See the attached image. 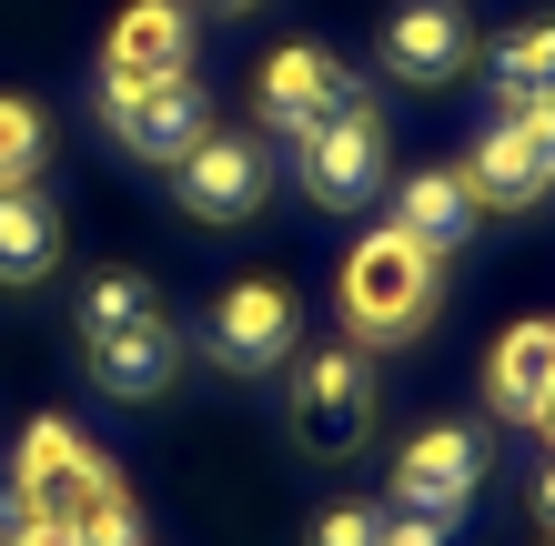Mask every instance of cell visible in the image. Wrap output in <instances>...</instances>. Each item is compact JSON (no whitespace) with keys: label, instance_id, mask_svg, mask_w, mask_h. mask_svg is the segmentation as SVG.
<instances>
[{"label":"cell","instance_id":"cell-10","mask_svg":"<svg viewBox=\"0 0 555 546\" xmlns=\"http://www.w3.org/2000/svg\"><path fill=\"white\" fill-rule=\"evenodd\" d=\"M384 72L435 91V81H465L475 72V21L454 11V0H404L395 21H384Z\"/></svg>","mask_w":555,"mask_h":546},{"label":"cell","instance_id":"cell-2","mask_svg":"<svg viewBox=\"0 0 555 546\" xmlns=\"http://www.w3.org/2000/svg\"><path fill=\"white\" fill-rule=\"evenodd\" d=\"M283 415H293L304 456H353L374 435V355L364 344H304L293 384H283Z\"/></svg>","mask_w":555,"mask_h":546},{"label":"cell","instance_id":"cell-9","mask_svg":"<svg viewBox=\"0 0 555 546\" xmlns=\"http://www.w3.org/2000/svg\"><path fill=\"white\" fill-rule=\"evenodd\" d=\"M475 486H485V435L475 426H424V435H404V456H395V506L404 517H465L475 506Z\"/></svg>","mask_w":555,"mask_h":546},{"label":"cell","instance_id":"cell-3","mask_svg":"<svg viewBox=\"0 0 555 546\" xmlns=\"http://www.w3.org/2000/svg\"><path fill=\"white\" fill-rule=\"evenodd\" d=\"M11 486L41 506V517H61L72 536L102 517V506H121V475L81 445L72 415H30V435H21V456H11Z\"/></svg>","mask_w":555,"mask_h":546},{"label":"cell","instance_id":"cell-1","mask_svg":"<svg viewBox=\"0 0 555 546\" xmlns=\"http://www.w3.org/2000/svg\"><path fill=\"white\" fill-rule=\"evenodd\" d=\"M435 304H444V264L424 243H404L395 223L344 253V325H353V344H414L435 325Z\"/></svg>","mask_w":555,"mask_h":546},{"label":"cell","instance_id":"cell-6","mask_svg":"<svg viewBox=\"0 0 555 546\" xmlns=\"http://www.w3.org/2000/svg\"><path fill=\"white\" fill-rule=\"evenodd\" d=\"M203 355L222 365V374H273V365H293L304 355V304H293V283H233V294H212V314H203Z\"/></svg>","mask_w":555,"mask_h":546},{"label":"cell","instance_id":"cell-24","mask_svg":"<svg viewBox=\"0 0 555 546\" xmlns=\"http://www.w3.org/2000/svg\"><path fill=\"white\" fill-rule=\"evenodd\" d=\"M535 517L555 526V456H545V475H535Z\"/></svg>","mask_w":555,"mask_h":546},{"label":"cell","instance_id":"cell-7","mask_svg":"<svg viewBox=\"0 0 555 546\" xmlns=\"http://www.w3.org/2000/svg\"><path fill=\"white\" fill-rule=\"evenodd\" d=\"M344 102H364V81H353L323 41H283L263 72H253V122L283 132V142H304L313 122H334Z\"/></svg>","mask_w":555,"mask_h":546},{"label":"cell","instance_id":"cell-8","mask_svg":"<svg viewBox=\"0 0 555 546\" xmlns=\"http://www.w3.org/2000/svg\"><path fill=\"white\" fill-rule=\"evenodd\" d=\"M172 192H182V213L192 223H253L263 213V192H273V163H263V142H243V132H212L172 163Z\"/></svg>","mask_w":555,"mask_h":546},{"label":"cell","instance_id":"cell-21","mask_svg":"<svg viewBox=\"0 0 555 546\" xmlns=\"http://www.w3.org/2000/svg\"><path fill=\"white\" fill-rule=\"evenodd\" d=\"M313 546H384V517H374V506H323Z\"/></svg>","mask_w":555,"mask_h":546},{"label":"cell","instance_id":"cell-12","mask_svg":"<svg viewBox=\"0 0 555 546\" xmlns=\"http://www.w3.org/2000/svg\"><path fill=\"white\" fill-rule=\"evenodd\" d=\"M475 223H485V203L465 192V173H404V192H395V233L404 243H424L435 264H454V253L475 243Z\"/></svg>","mask_w":555,"mask_h":546},{"label":"cell","instance_id":"cell-15","mask_svg":"<svg viewBox=\"0 0 555 546\" xmlns=\"http://www.w3.org/2000/svg\"><path fill=\"white\" fill-rule=\"evenodd\" d=\"M545 384H555V325H545V314H535V325H505L495 355H485V405L515 415V426H535Z\"/></svg>","mask_w":555,"mask_h":546},{"label":"cell","instance_id":"cell-5","mask_svg":"<svg viewBox=\"0 0 555 546\" xmlns=\"http://www.w3.org/2000/svg\"><path fill=\"white\" fill-rule=\"evenodd\" d=\"M293 182H304L313 213H364L384 192V122H374V102H344L334 122H313V132L293 142Z\"/></svg>","mask_w":555,"mask_h":546},{"label":"cell","instance_id":"cell-4","mask_svg":"<svg viewBox=\"0 0 555 546\" xmlns=\"http://www.w3.org/2000/svg\"><path fill=\"white\" fill-rule=\"evenodd\" d=\"M102 122H112V142L132 152V163H162V173H172L182 152L212 132V91L192 81V72H162V81L102 72Z\"/></svg>","mask_w":555,"mask_h":546},{"label":"cell","instance_id":"cell-22","mask_svg":"<svg viewBox=\"0 0 555 546\" xmlns=\"http://www.w3.org/2000/svg\"><path fill=\"white\" fill-rule=\"evenodd\" d=\"M515 132H526L545 152V173H555V102H526V112H515Z\"/></svg>","mask_w":555,"mask_h":546},{"label":"cell","instance_id":"cell-26","mask_svg":"<svg viewBox=\"0 0 555 546\" xmlns=\"http://www.w3.org/2000/svg\"><path fill=\"white\" fill-rule=\"evenodd\" d=\"M212 11H253V0H212Z\"/></svg>","mask_w":555,"mask_h":546},{"label":"cell","instance_id":"cell-23","mask_svg":"<svg viewBox=\"0 0 555 546\" xmlns=\"http://www.w3.org/2000/svg\"><path fill=\"white\" fill-rule=\"evenodd\" d=\"M384 546H444V517H384Z\"/></svg>","mask_w":555,"mask_h":546},{"label":"cell","instance_id":"cell-16","mask_svg":"<svg viewBox=\"0 0 555 546\" xmlns=\"http://www.w3.org/2000/svg\"><path fill=\"white\" fill-rule=\"evenodd\" d=\"M51 264H61V213H51V192L11 182V192H0V283H41Z\"/></svg>","mask_w":555,"mask_h":546},{"label":"cell","instance_id":"cell-18","mask_svg":"<svg viewBox=\"0 0 555 546\" xmlns=\"http://www.w3.org/2000/svg\"><path fill=\"white\" fill-rule=\"evenodd\" d=\"M152 314H162V294H152L142 274H91V283H81L72 334H81V344H102V334H132V325H152Z\"/></svg>","mask_w":555,"mask_h":546},{"label":"cell","instance_id":"cell-11","mask_svg":"<svg viewBox=\"0 0 555 546\" xmlns=\"http://www.w3.org/2000/svg\"><path fill=\"white\" fill-rule=\"evenodd\" d=\"M192 51H203V11L192 0H132L112 21V41H102V72L162 81V72H192Z\"/></svg>","mask_w":555,"mask_h":546},{"label":"cell","instance_id":"cell-19","mask_svg":"<svg viewBox=\"0 0 555 546\" xmlns=\"http://www.w3.org/2000/svg\"><path fill=\"white\" fill-rule=\"evenodd\" d=\"M41 163H51V122H41V102L0 91V192H11V182H41Z\"/></svg>","mask_w":555,"mask_h":546},{"label":"cell","instance_id":"cell-14","mask_svg":"<svg viewBox=\"0 0 555 546\" xmlns=\"http://www.w3.org/2000/svg\"><path fill=\"white\" fill-rule=\"evenodd\" d=\"M81 355H91V384H102V395H121V405H152L162 384L182 374V334L152 314V325H132V334H102V344H81Z\"/></svg>","mask_w":555,"mask_h":546},{"label":"cell","instance_id":"cell-20","mask_svg":"<svg viewBox=\"0 0 555 546\" xmlns=\"http://www.w3.org/2000/svg\"><path fill=\"white\" fill-rule=\"evenodd\" d=\"M0 546H72V526L61 517H41L21 486H0Z\"/></svg>","mask_w":555,"mask_h":546},{"label":"cell","instance_id":"cell-13","mask_svg":"<svg viewBox=\"0 0 555 546\" xmlns=\"http://www.w3.org/2000/svg\"><path fill=\"white\" fill-rule=\"evenodd\" d=\"M454 173H465V192H475L485 213H526V203H545V192H555L545 152H535L526 132H515V122H495V132H485V142H475Z\"/></svg>","mask_w":555,"mask_h":546},{"label":"cell","instance_id":"cell-25","mask_svg":"<svg viewBox=\"0 0 555 546\" xmlns=\"http://www.w3.org/2000/svg\"><path fill=\"white\" fill-rule=\"evenodd\" d=\"M535 426H545V435H555V384H545V405H535Z\"/></svg>","mask_w":555,"mask_h":546},{"label":"cell","instance_id":"cell-17","mask_svg":"<svg viewBox=\"0 0 555 546\" xmlns=\"http://www.w3.org/2000/svg\"><path fill=\"white\" fill-rule=\"evenodd\" d=\"M485 91H495L505 112H526V102H555V21H526V30H505L495 61H485Z\"/></svg>","mask_w":555,"mask_h":546}]
</instances>
